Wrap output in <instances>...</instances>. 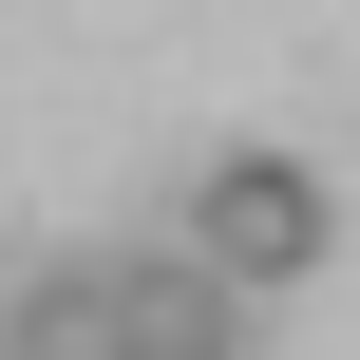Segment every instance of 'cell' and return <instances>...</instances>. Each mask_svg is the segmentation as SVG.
<instances>
[{
	"instance_id": "7a4b0ae2",
	"label": "cell",
	"mask_w": 360,
	"mask_h": 360,
	"mask_svg": "<svg viewBox=\"0 0 360 360\" xmlns=\"http://www.w3.org/2000/svg\"><path fill=\"white\" fill-rule=\"evenodd\" d=\"M114 342H133V247H57V266H19L0 360H114Z\"/></svg>"
},
{
	"instance_id": "6da1fadb",
	"label": "cell",
	"mask_w": 360,
	"mask_h": 360,
	"mask_svg": "<svg viewBox=\"0 0 360 360\" xmlns=\"http://www.w3.org/2000/svg\"><path fill=\"white\" fill-rule=\"evenodd\" d=\"M171 247H190L209 285H247V304H266V285H304V266L342 247V209H323V171H304V152H266V133H247V152H209V171H190V228H171Z\"/></svg>"
},
{
	"instance_id": "3957f363",
	"label": "cell",
	"mask_w": 360,
	"mask_h": 360,
	"mask_svg": "<svg viewBox=\"0 0 360 360\" xmlns=\"http://www.w3.org/2000/svg\"><path fill=\"white\" fill-rule=\"evenodd\" d=\"M114 360H247V285H209L190 247H133V342Z\"/></svg>"
}]
</instances>
